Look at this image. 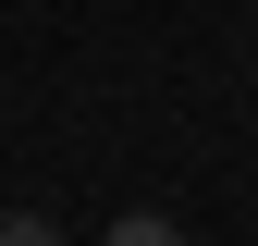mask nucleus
Segmentation results:
<instances>
[{"mask_svg":"<svg viewBox=\"0 0 258 246\" xmlns=\"http://www.w3.org/2000/svg\"><path fill=\"white\" fill-rule=\"evenodd\" d=\"M99 246H184V222H160V209H123V222H111Z\"/></svg>","mask_w":258,"mask_h":246,"instance_id":"obj_1","label":"nucleus"},{"mask_svg":"<svg viewBox=\"0 0 258 246\" xmlns=\"http://www.w3.org/2000/svg\"><path fill=\"white\" fill-rule=\"evenodd\" d=\"M0 246H61V222H37V209H0Z\"/></svg>","mask_w":258,"mask_h":246,"instance_id":"obj_2","label":"nucleus"}]
</instances>
